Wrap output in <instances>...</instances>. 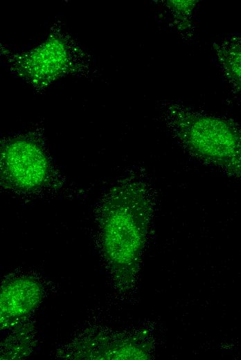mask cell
Masks as SVG:
<instances>
[{
  "instance_id": "6da1fadb",
  "label": "cell",
  "mask_w": 241,
  "mask_h": 360,
  "mask_svg": "<svg viewBox=\"0 0 241 360\" xmlns=\"http://www.w3.org/2000/svg\"><path fill=\"white\" fill-rule=\"evenodd\" d=\"M163 114L170 134L188 154L241 177V132L233 125L172 102L165 105Z\"/></svg>"
},
{
  "instance_id": "277c9868",
  "label": "cell",
  "mask_w": 241,
  "mask_h": 360,
  "mask_svg": "<svg viewBox=\"0 0 241 360\" xmlns=\"http://www.w3.org/2000/svg\"><path fill=\"white\" fill-rule=\"evenodd\" d=\"M17 156L8 163V171L15 181L21 186H32L42 181L44 174V165L41 156L33 154L31 156Z\"/></svg>"
},
{
  "instance_id": "7a4b0ae2",
  "label": "cell",
  "mask_w": 241,
  "mask_h": 360,
  "mask_svg": "<svg viewBox=\"0 0 241 360\" xmlns=\"http://www.w3.org/2000/svg\"><path fill=\"white\" fill-rule=\"evenodd\" d=\"M105 226L107 252L114 264L128 265L136 260L145 237L148 203L144 190L136 186H123Z\"/></svg>"
},
{
  "instance_id": "3957f363",
  "label": "cell",
  "mask_w": 241,
  "mask_h": 360,
  "mask_svg": "<svg viewBox=\"0 0 241 360\" xmlns=\"http://www.w3.org/2000/svg\"><path fill=\"white\" fill-rule=\"evenodd\" d=\"M41 291L36 282L15 279L2 287L1 291V324L12 325L29 314L38 304Z\"/></svg>"
},
{
  "instance_id": "5b68a950",
  "label": "cell",
  "mask_w": 241,
  "mask_h": 360,
  "mask_svg": "<svg viewBox=\"0 0 241 360\" xmlns=\"http://www.w3.org/2000/svg\"><path fill=\"white\" fill-rule=\"evenodd\" d=\"M215 50L226 75L241 88V41L217 45Z\"/></svg>"
}]
</instances>
